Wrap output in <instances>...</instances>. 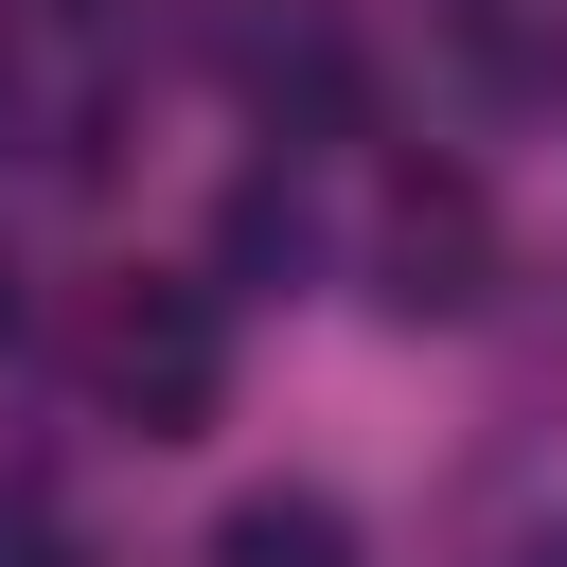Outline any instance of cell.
<instances>
[{
    "instance_id": "obj_1",
    "label": "cell",
    "mask_w": 567,
    "mask_h": 567,
    "mask_svg": "<svg viewBox=\"0 0 567 567\" xmlns=\"http://www.w3.org/2000/svg\"><path fill=\"white\" fill-rule=\"evenodd\" d=\"M89 390H106L142 443H195V425L230 408V319H213V284H106Z\"/></svg>"
},
{
    "instance_id": "obj_2",
    "label": "cell",
    "mask_w": 567,
    "mask_h": 567,
    "mask_svg": "<svg viewBox=\"0 0 567 567\" xmlns=\"http://www.w3.org/2000/svg\"><path fill=\"white\" fill-rule=\"evenodd\" d=\"M372 266H390L408 319H478V301H496V213H478V177H408Z\"/></svg>"
},
{
    "instance_id": "obj_3",
    "label": "cell",
    "mask_w": 567,
    "mask_h": 567,
    "mask_svg": "<svg viewBox=\"0 0 567 567\" xmlns=\"http://www.w3.org/2000/svg\"><path fill=\"white\" fill-rule=\"evenodd\" d=\"M213 567H354V514H337V496H301V478H266V496H230V514H213Z\"/></svg>"
},
{
    "instance_id": "obj_4",
    "label": "cell",
    "mask_w": 567,
    "mask_h": 567,
    "mask_svg": "<svg viewBox=\"0 0 567 567\" xmlns=\"http://www.w3.org/2000/svg\"><path fill=\"white\" fill-rule=\"evenodd\" d=\"M213 248H230V284H301L319 266V195L301 177H230V230Z\"/></svg>"
},
{
    "instance_id": "obj_5",
    "label": "cell",
    "mask_w": 567,
    "mask_h": 567,
    "mask_svg": "<svg viewBox=\"0 0 567 567\" xmlns=\"http://www.w3.org/2000/svg\"><path fill=\"white\" fill-rule=\"evenodd\" d=\"M0 567H71V532H53V496H0Z\"/></svg>"
},
{
    "instance_id": "obj_6",
    "label": "cell",
    "mask_w": 567,
    "mask_h": 567,
    "mask_svg": "<svg viewBox=\"0 0 567 567\" xmlns=\"http://www.w3.org/2000/svg\"><path fill=\"white\" fill-rule=\"evenodd\" d=\"M0 337H18V266H0Z\"/></svg>"
},
{
    "instance_id": "obj_7",
    "label": "cell",
    "mask_w": 567,
    "mask_h": 567,
    "mask_svg": "<svg viewBox=\"0 0 567 567\" xmlns=\"http://www.w3.org/2000/svg\"><path fill=\"white\" fill-rule=\"evenodd\" d=\"M0 142H18V71H0Z\"/></svg>"
},
{
    "instance_id": "obj_8",
    "label": "cell",
    "mask_w": 567,
    "mask_h": 567,
    "mask_svg": "<svg viewBox=\"0 0 567 567\" xmlns=\"http://www.w3.org/2000/svg\"><path fill=\"white\" fill-rule=\"evenodd\" d=\"M532 567H567V532H549V549H532Z\"/></svg>"
}]
</instances>
